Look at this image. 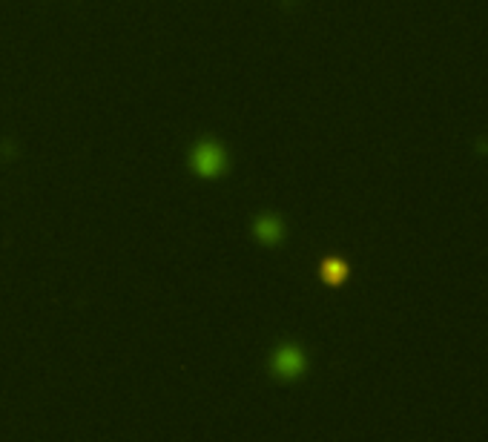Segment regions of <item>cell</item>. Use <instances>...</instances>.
Returning a JSON list of instances; mask_svg holds the SVG:
<instances>
[{"label":"cell","instance_id":"obj_1","mask_svg":"<svg viewBox=\"0 0 488 442\" xmlns=\"http://www.w3.org/2000/svg\"><path fill=\"white\" fill-rule=\"evenodd\" d=\"M225 164H227V158H225V149L219 144L201 141L193 149V167L201 176H219V173H225Z\"/></svg>","mask_w":488,"mask_h":442},{"label":"cell","instance_id":"obj_2","mask_svg":"<svg viewBox=\"0 0 488 442\" xmlns=\"http://www.w3.org/2000/svg\"><path fill=\"white\" fill-rule=\"evenodd\" d=\"M273 370H276L279 376H285V379L299 376V373L305 370V353H302L296 345H285V348H279V351H276V356H273Z\"/></svg>","mask_w":488,"mask_h":442},{"label":"cell","instance_id":"obj_3","mask_svg":"<svg viewBox=\"0 0 488 442\" xmlns=\"http://www.w3.org/2000/svg\"><path fill=\"white\" fill-rule=\"evenodd\" d=\"M256 236L261 242H267V244H276L282 239V225H279L273 215H264V218L256 221Z\"/></svg>","mask_w":488,"mask_h":442},{"label":"cell","instance_id":"obj_4","mask_svg":"<svg viewBox=\"0 0 488 442\" xmlns=\"http://www.w3.org/2000/svg\"><path fill=\"white\" fill-rule=\"evenodd\" d=\"M324 276H328V282H342V276H345V264L336 261V259H328L324 261Z\"/></svg>","mask_w":488,"mask_h":442}]
</instances>
